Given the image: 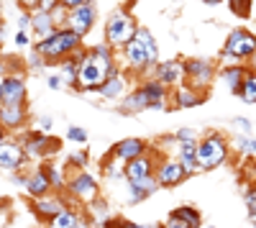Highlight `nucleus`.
Wrapping results in <instances>:
<instances>
[{
  "label": "nucleus",
  "mask_w": 256,
  "mask_h": 228,
  "mask_svg": "<svg viewBox=\"0 0 256 228\" xmlns=\"http://www.w3.org/2000/svg\"><path fill=\"white\" fill-rule=\"evenodd\" d=\"M116 72L113 67V56L108 46H95L92 52H88L80 59L77 67V90H100L105 82L110 80V74Z\"/></svg>",
  "instance_id": "nucleus-1"
},
{
  "label": "nucleus",
  "mask_w": 256,
  "mask_h": 228,
  "mask_svg": "<svg viewBox=\"0 0 256 228\" xmlns=\"http://www.w3.org/2000/svg\"><path fill=\"white\" fill-rule=\"evenodd\" d=\"M228 154H230V146L228 141L220 136V134H208L198 141V170L200 172H210L220 167V164L228 162Z\"/></svg>",
  "instance_id": "nucleus-2"
},
{
  "label": "nucleus",
  "mask_w": 256,
  "mask_h": 228,
  "mask_svg": "<svg viewBox=\"0 0 256 228\" xmlns=\"http://www.w3.org/2000/svg\"><path fill=\"white\" fill-rule=\"evenodd\" d=\"M126 59L134 70H146L152 62H156V44L146 28H138L136 36L126 44Z\"/></svg>",
  "instance_id": "nucleus-3"
},
{
  "label": "nucleus",
  "mask_w": 256,
  "mask_h": 228,
  "mask_svg": "<svg viewBox=\"0 0 256 228\" xmlns=\"http://www.w3.org/2000/svg\"><path fill=\"white\" fill-rule=\"evenodd\" d=\"M80 41H82V36H77L70 28H62V31H54L46 38H41L36 52L44 56V59H62L64 54H70L72 49H77Z\"/></svg>",
  "instance_id": "nucleus-4"
},
{
  "label": "nucleus",
  "mask_w": 256,
  "mask_h": 228,
  "mask_svg": "<svg viewBox=\"0 0 256 228\" xmlns=\"http://www.w3.org/2000/svg\"><path fill=\"white\" fill-rule=\"evenodd\" d=\"M256 54V36L246 28H233L226 38L223 46V56L236 59V62H246Z\"/></svg>",
  "instance_id": "nucleus-5"
},
{
  "label": "nucleus",
  "mask_w": 256,
  "mask_h": 228,
  "mask_svg": "<svg viewBox=\"0 0 256 228\" xmlns=\"http://www.w3.org/2000/svg\"><path fill=\"white\" fill-rule=\"evenodd\" d=\"M136 24L128 13H113L108 20V28H105V36H108V44L113 46H126L128 41L136 36Z\"/></svg>",
  "instance_id": "nucleus-6"
},
{
  "label": "nucleus",
  "mask_w": 256,
  "mask_h": 228,
  "mask_svg": "<svg viewBox=\"0 0 256 228\" xmlns=\"http://www.w3.org/2000/svg\"><path fill=\"white\" fill-rule=\"evenodd\" d=\"M67 190L72 192V198H77L80 202H95L98 200V182H95V177L92 174H88V172H74V177L67 182Z\"/></svg>",
  "instance_id": "nucleus-7"
},
{
  "label": "nucleus",
  "mask_w": 256,
  "mask_h": 228,
  "mask_svg": "<svg viewBox=\"0 0 256 228\" xmlns=\"http://www.w3.org/2000/svg\"><path fill=\"white\" fill-rule=\"evenodd\" d=\"M154 177L159 182V188H177V184L184 182L190 174L182 167V162L177 159V162H162L156 167V172H154Z\"/></svg>",
  "instance_id": "nucleus-8"
},
{
  "label": "nucleus",
  "mask_w": 256,
  "mask_h": 228,
  "mask_svg": "<svg viewBox=\"0 0 256 228\" xmlns=\"http://www.w3.org/2000/svg\"><path fill=\"white\" fill-rule=\"evenodd\" d=\"M28 154L20 144L13 141H3L0 144V170H20L26 164Z\"/></svg>",
  "instance_id": "nucleus-9"
},
{
  "label": "nucleus",
  "mask_w": 256,
  "mask_h": 228,
  "mask_svg": "<svg viewBox=\"0 0 256 228\" xmlns=\"http://www.w3.org/2000/svg\"><path fill=\"white\" fill-rule=\"evenodd\" d=\"M184 72L190 77V82L195 85V90H202L210 85V80H212V64L205 59H192L184 64Z\"/></svg>",
  "instance_id": "nucleus-10"
},
{
  "label": "nucleus",
  "mask_w": 256,
  "mask_h": 228,
  "mask_svg": "<svg viewBox=\"0 0 256 228\" xmlns=\"http://www.w3.org/2000/svg\"><path fill=\"white\" fill-rule=\"evenodd\" d=\"M110 154L128 164V162H134V159H138V156L146 154V141L144 138H123V141H118L116 146H113Z\"/></svg>",
  "instance_id": "nucleus-11"
},
{
  "label": "nucleus",
  "mask_w": 256,
  "mask_h": 228,
  "mask_svg": "<svg viewBox=\"0 0 256 228\" xmlns=\"http://www.w3.org/2000/svg\"><path fill=\"white\" fill-rule=\"evenodd\" d=\"M92 20H95V10H92V6H80V8H74V10L67 16L70 31H74L77 36H84V34H88L90 26H92Z\"/></svg>",
  "instance_id": "nucleus-12"
},
{
  "label": "nucleus",
  "mask_w": 256,
  "mask_h": 228,
  "mask_svg": "<svg viewBox=\"0 0 256 228\" xmlns=\"http://www.w3.org/2000/svg\"><path fill=\"white\" fill-rule=\"evenodd\" d=\"M67 205H64V200L62 198H49V195H44V198H34V202H31V210L41 218V220H52L56 213H62Z\"/></svg>",
  "instance_id": "nucleus-13"
},
{
  "label": "nucleus",
  "mask_w": 256,
  "mask_h": 228,
  "mask_svg": "<svg viewBox=\"0 0 256 228\" xmlns=\"http://www.w3.org/2000/svg\"><path fill=\"white\" fill-rule=\"evenodd\" d=\"M156 172V164L152 156H138L134 162L126 164V182H136V180H144V177H154Z\"/></svg>",
  "instance_id": "nucleus-14"
},
{
  "label": "nucleus",
  "mask_w": 256,
  "mask_h": 228,
  "mask_svg": "<svg viewBox=\"0 0 256 228\" xmlns=\"http://www.w3.org/2000/svg\"><path fill=\"white\" fill-rule=\"evenodd\" d=\"M26 100V85L20 77H6L3 80V106H24Z\"/></svg>",
  "instance_id": "nucleus-15"
},
{
  "label": "nucleus",
  "mask_w": 256,
  "mask_h": 228,
  "mask_svg": "<svg viewBox=\"0 0 256 228\" xmlns=\"http://www.w3.org/2000/svg\"><path fill=\"white\" fill-rule=\"evenodd\" d=\"M138 92L146 100V108H166V85H162L159 80L146 82L144 88H138Z\"/></svg>",
  "instance_id": "nucleus-16"
},
{
  "label": "nucleus",
  "mask_w": 256,
  "mask_h": 228,
  "mask_svg": "<svg viewBox=\"0 0 256 228\" xmlns=\"http://www.w3.org/2000/svg\"><path fill=\"white\" fill-rule=\"evenodd\" d=\"M26 190H28L31 198H44V195H49L54 188H52V182H49L46 170H38V172L26 174Z\"/></svg>",
  "instance_id": "nucleus-17"
},
{
  "label": "nucleus",
  "mask_w": 256,
  "mask_h": 228,
  "mask_svg": "<svg viewBox=\"0 0 256 228\" xmlns=\"http://www.w3.org/2000/svg\"><path fill=\"white\" fill-rule=\"evenodd\" d=\"M182 77H187L182 62H164V64H159L156 80L162 82V85H177Z\"/></svg>",
  "instance_id": "nucleus-18"
},
{
  "label": "nucleus",
  "mask_w": 256,
  "mask_h": 228,
  "mask_svg": "<svg viewBox=\"0 0 256 228\" xmlns=\"http://www.w3.org/2000/svg\"><path fill=\"white\" fill-rule=\"evenodd\" d=\"M26 120L24 106H0V126L3 128H18Z\"/></svg>",
  "instance_id": "nucleus-19"
},
{
  "label": "nucleus",
  "mask_w": 256,
  "mask_h": 228,
  "mask_svg": "<svg viewBox=\"0 0 256 228\" xmlns=\"http://www.w3.org/2000/svg\"><path fill=\"white\" fill-rule=\"evenodd\" d=\"M180 162L187 170V174H195L198 170V141H180Z\"/></svg>",
  "instance_id": "nucleus-20"
},
{
  "label": "nucleus",
  "mask_w": 256,
  "mask_h": 228,
  "mask_svg": "<svg viewBox=\"0 0 256 228\" xmlns=\"http://www.w3.org/2000/svg\"><path fill=\"white\" fill-rule=\"evenodd\" d=\"M248 72H251V70H246L244 64H233V67H226V70L220 72V77H223V82L228 85V90H230L233 95H238V90H241V85H244V80H246Z\"/></svg>",
  "instance_id": "nucleus-21"
},
{
  "label": "nucleus",
  "mask_w": 256,
  "mask_h": 228,
  "mask_svg": "<svg viewBox=\"0 0 256 228\" xmlns=\"http://www.w3.org/2000/svg\"><path fill=\"white\" fill-rule=\"evenodd\" d=\"M54 146V144H52V138L49 136H44V134H31L28 138H26V154L28 156H46V152Z\"/></svg>",
  "instance_id": "nucleus-22"
},
{
  "label": "nucleus",
  "mask_w": 256,
  "mask_h": 228,
  "mask_svg": "<svg viewBox=\"0 0 256 228\" xmlns=\"http://www.w3.org/2000/svg\"><path fill=\"white\" fill-rule=\"evenodd\" d=\"M31 28L38 34V38H46L52 36L56 28H54V16L52 13H44V10H38L34 18H31Z\"/></svg>",
  "instance_id": "nucleus-23"
},
{
  "label": "nucleus",
  "mask_w": 256,
  "mask_h": 228,
  "mask_svg": "<svg viewBox=\"0 0 256 228\" xmlns=\"http://www.w3.org/2000/svg\"><path fill=\"white\" fill-rule=\"evenodd\" d=\"M80 223H82V216L74 208H64L49 220V228H77Z\"/></svg>",
  "instance_id": "nucleus-24"
},
{
  "label": "nucleus",
  "mask_w": 256,
  "mask_h": 228,
  "mask_svg": "<svg viewBox=\"0 0 256 228\" xmlns=\"http://www.w3.org/2000/svg\"><path fill=\"white\" fill-rule=\"evenodd\" d=\"M169 216L184 220L190 228H200V226H202V216H200V210H198V208H192V205H180V208H174Z\"/></svg>",
  "instance_id": "nucleus-25"
},
{
  "label": "nucleus",
  "mask_w": 256,
  "mask_h": 228,
  "mask_svg": "<svg viewBox=\"0 0 256 228\" xmlns=\"http://www.w3.org/2000/svg\"><path fill=\"white\" fill-rule=\"evenodd\" d=\"M102 98H108V100H113V98H120L123 92H126V80L118 74V72H113L110 74V80L108 82H105V85L98 90Z\"/></svg>",
  "instance_id": "nucleus-26"
},
{
  "label": "nucleus",
  "mask_w": 256,
  "mask_h": 228,
  "mask_svg": "<svg viewBox=\"0 0 256 228\" xmlns=\"http://www.w3.org/2000/svg\"><path fill=\"white\" fill-rule=\"evenodd\" d=\"M200 100H202V95L195 88H180L174 92V106L177 108H192V106H198Z\"/></svg>",
  "instance_id": "nucleus-27"
},
{
  "label": "nucleus",
  "mask_w": 256,
  "mask_h": 228,
  "mask_svg": "<svg viewBox=\"0 0 256 228\" xmlns=\"http://www.w3.org/2000/svg\"><path fill=\"white\" fill-rule=\"evenodd\" d=\"M238 98H241L244 102H248V106H254V102H256V72H248V74H246L244 85H241V90H238Z\"/></svg>",
  "instance_id": "nucleus-28"
},
{
  "label": "nucleus",
  "mask_w": 256,
  "mask_h": 228,
  "mask_svg": "<svg viewBox=\"0 0 256 228\" xmlns=\"http://www.w3.org/2000/svg\"><path fill=\"white\" fill-rule=\"evenodd\" d=\"M102 172L108 174L110 180H123V177H126V162H120L118 156H113V154H110V156H108V162L102 164Z\"/></svg>",
  "instance_id": "nucleus-29"
},
{
  "label": "nucleus",
  "mask_w": 256,
  "mask_h": 228,
  "mask_svg": "<svg viewBox=\"0 0 256 228\" xmlns=\"http://www.w3.org/2000/svg\"><path fill=\"white\" fill-rule=\"evenodd\" d=\"M233 144L238 146V152H241V156H248V159H256V138H251V136H241V134H236V138H233Z\"/></svg>",
  "instance_id": "nucleus-30"
},
{
  "label": "nucleus",
  "mask_w": 256,
  "mask_h": 228,
  "mask_svg": "<svg viewBox=\"0 0 256 228\" xmlns=\"http://www.w3.org/2000/svg\"><path fill=\"white\" fill-rule=\"evenodd\" d=\"M46 174H49V182H52V188L54 190H62V188H67V180H64L62 170L56 167V164H52V167H46Z\"/></svg>",
  "instance_id": "nucleus-31"
},
{
  "label": "nucleus",
  "mask_w": 256,
  "mask_h": 228,
  "mask_svg": "<svg viewBox=\"0 0 256 228\" xmlns=\"http://www.w3.org/2000/svg\"><path fill=\"white\" fill-rule=\"evenodd\" d=\"M244 200H246V210H248V216L256 218V184H246Z\"/></svg>",
  "instance_id": "nucleus-32"
},
{
  "label": "nucleus",
  "mask_w": 256,
  "mask_h": 228,
  "mask_svg": "<svg viewBox=\"0 0 256 228\" xmlns=\"http://www.w3.org/2000/svg\"><path fill=\"white\" fill-rule=\"evenodd\" d=\"M228 6H230L233 13L241 16V18H246L251 13V0H228Z\"/></svg>",
  "instance_id": "nucleus-33"
},
{
  "label": "nucleus",
  "mask_w": 256,
  "mask_h": 228,
  "mask_svg": "<svg viewBox=\"0 0 256 228\" xmlns=\"http://www.w3.org/2000/svg\"><path fill=\"white\" fill-rule=\"evenodd\" d=\"M70 167H74L77 172H82L84 170V164H88V154H84V152H74V154H70Z\"/></svg>",
  "instance_id": "nucleus-34"
},
{
  "label": "nucleus",
  "mask_w": 256,
  "mask_h": 228,
  "mask_svg": "<svg viewBox=\"0 0 256 228\" xmlns=\"http://www.w3.org/2000/svg\"><path fill=\"white\" fill-rule=\"evenodd\" d=\"M67 138L74 141V144H84V141H88V131L80 128V126H72V128L67 131Z\"/></svg>",
  "instance_id": "nucleus-35"
},
{
  "label": "nucleus",
  "mask_w": 256,
  "mask_h": 228,
  "mask_svg": "<svg viewBox=\"0 0 256 228\" xmlns=\"http://www.w3.org/2000/svg\"><path fill=\"white\" fill-rule=\"evenodd\" d=\"M174 138H177V141H200V138H198V134L192 131V128H180Z\"/></svg>",
  "instance_id": "nucleus-36"
},
{
  "label": "nucleus",
  "mask_w": 256,
  "mask_h": 228,
  "mask_svg": "<svg viewBox=\"0 0 256 228\" xmlns=\"http://www.w3.org/2000/svg\"><path fill=\"white\" fill-rule=\"evenodd\" d=\"M105 228H146V226H136V223H128V220L116 218V220H108V223H105Z\"/></svg>",
  "instance_id": "nucleus-37"
},
{
  "label": "nucleus",
  "mask_w": 256,
  "mask_h": 228,
  "mask_svg": "<svg viewBox=\"0 0 256 228\" xmlns=\"http://www.w3.org/2000/svg\"><path fill=\"white\" fill-rule=\"evenodd\" d=\"M233 126L241 131V136H248V134H251V123H248L246 118H233Z\"/></svg>",
  "instance_id": "nucleus-38"
},
{
  "label": "nucleus",
  "mask_w": 256,
  "mask_h": 228,
  "mask_svg": "<svg viewBox=\"0 0 256 228\" xmlns=\"http://www.w3.org/2000/svg\"><path fill=\"white\" fill-rule=\"evenodd\" d=\"M56 6H62V0H41V3H38V8L44 10V13H52Z\"/></svg>",
  "instance_id": "nucleus-39"
},
{
  "label": "nucleus",
  "mask_w": 256,
  "mask_h": 228,
  "mask_svg": "<svg viewBox=\"0 0 256 228\" xmlns=\"http://www.w3.org/2000/svg\"><path fill=\"white\" fill-rule=\"evenodd\" d=\"M164 228H190L184 220H180V218H172V216H169L166 218V223H164Z\"/></svg>",
  "instance_id": "nucleus-40"
},
{
  "label": "nucleus",
  "mask_w": 256,
  "mask_h": 228,
  "mask_svg": "<svg viewBox=\"0 0 256 228\" xmlns=\"http://www.w3.org/2000/svg\"><path fill=\"white\" fill-rule=\"evenodd\" d=\"M62 6L64 8H80V6H90V0H62Z\"/></svg>",
  "instance_id": "nucleus-41"
},
{
  "label": "nucleus",
  "mask_w": 256,
  "mask_h": 228,
  "mask_svg": "<svg viewBox=\"0 0 256 228\" xmlns=\"http://www.w3.org/2000/svg\"><path fill=\"white\" fill-rule=\"evenodd\" d=\"M28 26H31V16L20 13V16H18V31H26Z\"/></svg>",
  "instance_id": "nucleus-42"
},
{
  "label": "nucleus",
  "mask_w": 256,
  "mask_h": 228,
  "mask_svg": "<svg viewBox=\"0 0 256 228\" xmlns=\"http://www.w3.org/2000/svg\"><path fill=\"white\" fill-rule=\"evenodd\" d=\"M62 85H64V77H59V74H52V77H49V88H52V90H59Z\"/></svg>",
  "instance_id": "nucleus-43"
},
{
  "label": "nucleus",
  "mask_w": 256,
  "mask_h": 228,
  "mask_svg": "<svg viewBox=\"0 0 256 228\" xmlns=\"http://www.w3.org/2000/svg\"><path fill=\"white\" fill-rule=\"evenodd\" d=\"M16 44H18V46H28V34H26V31H18V34H16Z\"/></svg>",
  "instance_id": "nucleus-44"
},
{
  "label": "nucleus",
  "mask_w": 256,
  "mask_h": 228,
  "mask_svg": "<svg viewBox=\"0 0 256 228\" xmlns=\"http://www.w3.org/2000/svg\"><path fill=\"white\" fill-rule=\"evenodd\" d=\"M18 3L24 6V8H38V3H41V0H18Z\"/></svg>",
  "instance_id": "nucleus-45"
},
{
  "label": "nucleus",
  "mask_w": 256,
  "mask_h": 228,
  "mask_svg": "<svg viewBox=\"0 0 256 228\" xmlns=\"http://www.w3.org/2000/svg\"><path fill=\"white\" fill-rule=\"evenodd\" d=\"M41 128H44V131H49V128H52V118H49V116L41 118Z\"/></svg>",
  "instance_id": "nucleus-46"
},
{
  "label": "nucleus",
  "mask_w": 256,
  "mask_h": 228,
  "mask_svg": "<svg viewBox=\"0 0 256 228\" xmlns=\"http://www.w3.org/2000/svg\"><path fill=\"white\" fill-rule=\"evenodd\" d=\"M248 64H251V72H256V54L248 59Z\"/></svg>",
  "instance_id": "nucleus-47"
},
{
  "label": "nucleus",
  "mask_w": 256,
  "mask_h": 228,
  "mask_svg": "<svg viewBox=\"0 0 256 228\" xmlns=\"http://www.w3.org/2000/svg\"><path fill=\"white\" fill-rule=\"evenodd\" d=\"M3 141H6V128L0 126V144H3Z\"/></svg>",
  "instance_id": "nucleus-48"
},
{
  "label": "nucleus",
  "mask_w": 256,
  "mask_h": 228,
  "mask_svg": "<svg viewBox=\"0 0 256 228\" xmlns=\"http://www.w3.org/2000/svg\"><path fill=\"white\" fill-rule=\"evenodd\" d=\"M202 3H208V6H218L220 0H202Z\"/></svg>",
  "instance_id": "nucleus-49"
},
{
  "label": "nucleus",
  "mask_w": 256,
  "mask_h": 228,
  "mask_svg": "<svg viewBox=\"0 0 256 228\" xmlns=\"http://www.w3.org/2000/svg\"><path fill=\"white\" fill-rule=\"evenodd\" d=\"M77 228H90V223H88V220H84V218H82V223H80Z\"/></svg>",
  "instance_id": "nucleus-50"
},
{
  "label": "nucleus",
  "mask_w": 256,
  "mask_h": 228,
  "mask_svg": "<svg viewBox=\"0 0 256 228\" xmlns=\"http://www.w3.org/2000/svg\"><path fill=\"white\" fill-rule=\"evenodd\" d=\"M0 41H3V28H0Z\"/></svg>",
  "instance_id": "nucleus-51"
}]
</instances>
